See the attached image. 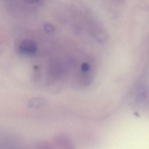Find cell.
I'll return each mask as SVG.
<instances>
[{
	"label": "cell",
	"instance_id": "obj_1",
	"mask_svg": "<svg viewBox=\"0 0 149 149\" xmlns=\"http://www.w3.org/2000/svg\"><path fill=\"white\" fill-rule=\"evenodd\" d=\"M37 49L36 42L30 39H24L19 44L17 47L18 52L20 54L26 56H30L34 54Z\"/></svg>",
	"mask_w": 149,
	"mask_h": 149
},
{
	"label": "cell",
	"instance_id": "obj_2",
	"mask_svg": "<svg viewBox=\"0 0 149 149\" xmlns=\"http://www.w3.org/2000/svg\"><path fill=\"white\" fill-rule=\"evenodd\" d=\"M44 29L47 33H52L54 31V26L49 23H47L44 25Z\"/></svg>",
	"mask_w": 149,
	"mask_h": 149
},
{
	"label": "cell",
	"instance_id": "obj_3",
	"mask_svg": "<svg viewBox=\"0 0 149 149\" xmlns=\"http://www.w3.org/2000/svg\"><path fill=\"white\" fill-rule=\"evenodd\" d=\"M81 69L83 72H87L90 70V66L87 63H83L81 65Z\"/></svg>",
	"mask_w": 149,
	"mask_h": 149
},
{
	"label": "cell",
	"instance_id": "obj_4",
	"mask_svg": "<svg viewBox=\"0 0 149 149\" xmlns=\"http://www.w3.org/2000/svg\"><path fill=\"white\" fill-rule=\"evenodd\" d=\"M25 2H29V3H31V2H37L39 0H24Z\"/></svg>",
	"mask_w": 149,
	"mask_h": 149
}]
</instances>
